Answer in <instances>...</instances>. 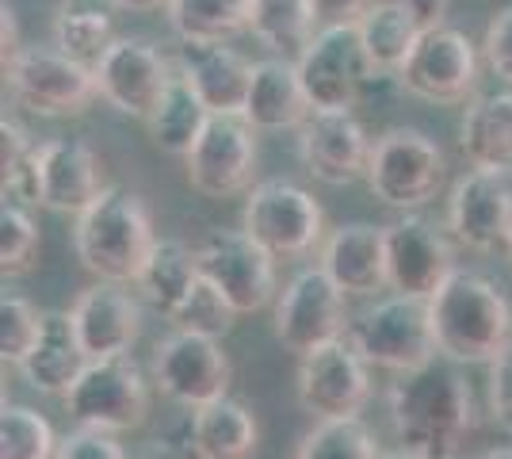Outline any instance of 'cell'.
Wrapping results in <instances>:
<instances>
[{
	"label": "cell",
	"instance_id": "49",
	"mask_svg": "<svg viewBox=\"0 0 512 459\" xmlns=\"http://www.w3.org/2000/svg\"><path fill=\"white\" fill-rule=\"evenodd\" d=\"M482 459H512V448H493V452H486Z\"/></svg>",
	"mask_w": 512,
	"mask_h": 459
},
{
	"label": "cell",
	"instance_id": "8",
	"mask_svg": "<svg viewBox=\"0 0 512 459\" xmlns=\"http://www.w3.org/2000/svg\"><path fill=\"white\" fill-rule=\"evenodd\" d=\"M295 66L314 111H352L375 73L356 23L318 27L314 39L302 46Z\"/></svg>",
	"mask_w": 512,
	"mask_h": 459
},
{
	"label": "cell",
	"instance_id": "42",
	"mask_svg": "<svg viewBox=\"0 0 512 459\" xmlns=\"http://www.w3.org/2000/svg\"><path fill=\"white\" fill-rule=\"evenodd\" d=\"M35 150V142L27 138V131H23L16 119H0V169H4V176H12L16 169H20V161L27 157V153Z\"/></svg>",
	"mask_w": 512,
	"mask_h": 459
},
{
	"label": "cell",
	"instance_id": "33",
	"mask_svg": "<svg viewBox=\"0 0 512 459\" xmlns=\"http://www.w3.org/2000/svg\"><path fill=\"white\" fill-rule=\"evenodd\" d=\"M375 433L360 417H329L302 437L295 459H383Z\"/></svg>",
	"mask_w": 512,
	"mask_h": 459
},
{
	"label": "cell",
	"instance_id": "29",
	"mask_svg": "<svg viewBox=\"0 0 512 459\" xmlns=\"http://www.w3.org/2000/svg\"><path fill=\"white\" fill-rule=\"evenodd\" d=\"M195 284H199V257H195L192 245L176 238H157L142 276L134 280L142 299L165 318H172V310L192 295Z\"/></svg>",
	"mask_w": 512,
	"mask_h": 459
},
{
	"label": "cell",
	"instance_id": "11",
	"mask_svg": "<svg viewBox=\"0 0 512 459\" xmlns=\"http://www.w3.org/2000/svg\"><path fill=\"white\" fill-rule=\"evenodd\" d=\"M199 276L211 280L237 314H256L276 295V257L245 230H211L195 245Z\"/></svg>",
	"mask_w": 512,
	"mask_h": 459
},
{
	"label": "cell",
	"instance_id": "7",
	"mask_svg": "<svg viewBox=\"0 0 512 459\" xmlns=\"http://www.w3.org/2000/svg\"><path fill=\"white\" fill-rule=\"evenodd\" d=\"M241 230L253 234L276 261L306 257L325 238V211L306 188L291 180H260L249 188Z\"/></svg>",
	"mask_w": 512,
	"mask_h": 459
},
{
	"label": "cell",
	"instance_id": "34",
	"mask_svg": "<svg viewBox=\"0 0 512 459\" xmlns=\"http://www.w3.org/2000/svg\"><path fill=\"white\" fill-rule=\"evenodd\" d=\"M62 440L50 421L31 406H4L0 414V459H58Z\"/></svg>",
	"mask_w": 512,
	"mask_h": 459
},
{
	"label": "cell",
	"instance_id": "2",
	"mask_svg": "<svg viewBox=\"0 0 512 459\" xmlns=\"http://www.w3.org/2000/svg\"><path fill=\"white\" fill-rule=\"evenodd\" d=\"M436 349L451 364H490L512 341V306L482 272L455 268L428 299Z\"/></svg>",
	"mask_w": 512,
	"mask_h": 459
},
{
	"label": "cell",
	"instance_id": "44",
	"mask_svg": "<svg viewBox=\"0 0 512 459\" xmlns=\"http://www.w3.org/2000/svg\"><path fill=\"white\" fill-rule=\"evenodd\" d=\"M409 12H413V20L421 23V27H440V23L448 20V4L451 0H402Z\"/></svg>",
	"mask_w": 512,
	"mask_h": 459
},
{
	"label": "cell",
	"instance_id": "25",
	"mask_svg": "<svg viewBox=\"0 0 512 459\" xmlns=\"http://www.w3.org/2000/svg\"><path fill=\"white\" fill-rule=\"evenodd\" d=\"M310 96L302 88L299 66L291 58L253 62V81L245 96V119L256 131H299L310 119Z\"/></svg>",
	"mask_w": 512,
	"mask_h": 459
},
{
	"label": "cell",
	"instance_id": "31",
	"mask_svg": "<svg viewBox=\"0 0 512 459\" xmlns=\"http://www.w3.org/2000/svg\"><path fill=\"white\" fill-rule=\"evenodd\" d=\"M249 31L268 50L283 58H299L302 46L314 39L318 20L310 0H249Z\"/></svg>",
	"mask_w": 512,
	"mask_h": 459
},
{
	"label": "cell",
	"instance_id": "4",
	"mask_svg": "<svg viewBox=\"0 0 512 459\" xmlns=\"http://www.w3.org/2000/svg\"><path fill=\"white\" fill-rule=\"evenodd\" d=\"M444 184H448V157L436 138H428L417 127H390L375 138L367 188L379 203L398 211H417L440 196Z\"/></svg>",
	"mask_w": 512,
	"mask_h": 459
},
{
	"label": "cell",
	"instance_id": "10",
	"mask_svg": "<svg viewBox=\"0 0 512 459\" xmlns=\"http://www.w3.org/2000/svg\"><path fill=\"white\" fill-rule=\"evenodd\" d=\"M352 318H348V295L333 284L325 268H302L291 284L283 287L276 303V337L283 349L306 352L333 345L348 337Z\"/></svg>",
	"mask_w": 512,
	"mask_h": 459
},
{
	"label": "cell",
	"instance_id": "12",
	"mask_svg": "<svg viewBox=\"0 0 512 459\" xmlns=\"http://www.w3.org/2000/svg\"><path fill=\"white\" fill-rule=\"evenodd\" d=\"M184 169L199 196L230 199L245 192L256 169V127L245 111H214L207 131L184 157Z\"/></svg>",
	"mask_w": 512,
	"mask_h": 459
},
{
	"label": "cell",
	"instance_id": "43",
	"mask_svg": "<svg viewBox=\"0 0 512 459\" xmlns=\"http://www.w3.org/2000/svg\"><path fill=\"white\" fill-rule=\"evenodd\" d=\"M375 0H310L318 27H333V23H356L371 8Z\"/></svg>",
	"mask_w": 512,
	"mask_h": 459
},
{
	"label": "cell",
	"instance_id": "32",
	"mask_svg": "<svg viewBox=\"0 0 512 459\" xmlns=\"http://www.w3.org/2000/svg\"><path fill=\"white\" fill-rule=\"evenodd\" d=\"M172 31L195 43H230L249 31V0H169Z\"/></svg>",
	"mask_w": 512,
	"mask_h": 459
},
{
	"label": "cell",
	"instance_id": "24",
	"mask_svg": "<svg viewBox=\"0 0 512 459\" xmlns=\"http://www.w3.org/2000/svg\"><path fill=\"white\" fill-rule=\"evenodd\" d=\"M88 360L92 356H88L85 341L73 326V314L69 310H50V314H43V333H39L35 349L27 352L20 372L35 391L65 398L88 368Z\"/></svg>",
	"mask_w": 512,
	"mask_h": 459
},
{
	"label": "cell",
	"instance_id": "46",
	"mask_svg": "<svg viewBox=\"0 0 512 459\" xmlns=\"http://www.w3.org/2000/svg\"><path fill=\"white\" fill-rule=\"evenodd\" d=\"M192 440L188 444H172V440H153L150 444V452L142 459H192Z\"/></svg>",
	"mask_w": 512,
	"mask_h": 459
},
{
	"label": "cell",
	"instance_id": "37",
	"mask_svg": "<svg viewBox=\"0 0 512 459\" xmlns=\"http://www.w3.org/2000/svg\"><path fill=\"white\" fill-rule=\"evenodd\" d=\"M39 226L31 222V215L23 211L20 203H8L4 199V211H0V268L4 276H23L35 268L39 257Z\"/></svg>",
	"mask_w": 512,
	"mask_h": 459
},
{
	"label": "cell",
	"instance_id": "15",
	"mask_svg": "<svg viewBox=\"0 0 512 459\" xmlns=\"http://www.w3.org/2000/svg\"><path fill=\"white\" fill-rule=\"evenodd\" d=\"M92 69H96V85L107 104L142 123L153 115L169 81L176 77V62H169L150 39H134V35L111 39V46Z\"/></svg>",
	"mask_w": 512,
	"mask_h": 459
},
{
	"label": "cell",
	"instance_id": "1",
	"mask_svg": "<svg viewBox=\"0 0 512 459\" xmlns=\"http://www.w3.org/2000/svg\"><path fill=\"white\" fill-rule=\"evenodd\" d=\"M390 425L406 452L455 459L474 429V391L451 364H425L390 387Z\"/></svg>",
	"mask_w": 512,
	"mask_h": 459
},
{
	"label": "cell",
	"instance_id": "30",
	"mask_svg": "<svg viewBox=\"0 0 512 459\" xmlns=\"http://www.w3.org/2000/svg\"><path fill=\"white\" fill-rule=\"evenodd\" d=\"M356 27H360V39L367 46V58L379 73H398L406 66V58L413 54V46L425 31L402 0H375L356 20Z\"/></svg>",
	"mask_w": 512,
	"mask_h": 459
},
{
	"label": "cell",
	"instance_id": "21",
	"mask_svg": "<svg viewBox=\"0 0 512 459\" xmlns=\"http://www.w3.org/2000/svg\"><path fill=\"white\" fill-rule=\"evenodd\" d=\"M321 268L333 276L344 295L367 299L390 287L386 272V226L371 222H344L321 241Z\"/></svg>",
	"mask_w": 512,
	"mask_h": 459
},
{
	"label": "cell",
	"instance_id": "16",
	"mask_svg": "<svg viewBox=\"0 0 512 459\" xmlns=\"http://www.w3.org/2000/svg\"><path fill=\"white\" fill-rule=\"evenodd\" d=\"M386 272H390V291L432 299L455 272V249L436 222L406 211L402 219L386 226Z\"/></svg>",
	"mask_w": 512,
	"mask_h": 459
},
{
	"label": "cell",
	"instance_id": "19",
	"mask_svg": "<svg viewBox=\"0 0 512 459\" xmlns=\"http://www.w3.org/2000/svg\"><path fill=\"white\" fill-rule=\"evenodd\" d=\"M448 230L474 253H493L512 241V184L505 173L474 169L448 199Z\"/></svg>",
	"mask_w": 512,
	"mask_h": 459
},
{
	"label": "cell",
	"instance_id": "20",
	"mask_svg": "<svg viewBox=\"0 0 512 459\" xmlns=\"http://www.w3.org/2000/svg\"><path fill=\"white\" fill-rule=\"evenodd\" d=\"M104 192V161L85 138H50L39 146V207L81 215Z\"/></svg>",
	"mask_w": 512,
	"mask_h": 459
},
{
	"label": "cell",
	"instance_id": "35",
	"mask_svg": "<svg viewBox=\"0 0 512 459\" xmlns=\"http://www.w3.org/2000/svg\"><path fill=\"white\" fill-rule=\"evenodd\" d=\"M54 46L65 50L69 58H77V62H88V66H96L100 62V54H104L107 46H111V20H107L104 12H96V8H77V4H69L62 8L58 16H54Z\"/></svg>",
	"mask_w": 512,
	"mask_h": 459
},
{
	"label": "cell",
	"instance_id": "3",
	"mask_svg": "<svg viewBox=\"0 0 512 459\" xmlns=\"http://www.w3.org/2000/svg\"><path fill=\"white\" fill-rule=\"evenodd\" d=\"M157 234L146 199L127 188H107L88 211L77 215L73 249L96 280L134 284L150 261Z\"/></svg>",
	"mask_w": 512,
	"mask_h": 459
},
{
	"label": "cell",
	"instance_id": "17",
	"mask_svg": "<svg viewBox=\"0 0 512 459\" xmlns=\"http://www.w3.org/2000/svg\"><path fill=\"white\" fill-rule=\"evenodd\" d=\"M371 398V375L356 345L341 337L333 345L306 352L299 364V402L318 421L329 417H360Z\"/></svg>",
	"mask_w": 512,
	"mask_h": 459
},
{
	"label": "cell",
	"instance_id": "40",
	"mask_svg": "<svg viewBox=\"0 0 512 459\" xmlns=\"http://www.w3.org/2000/svg\"><path fill=\"white\" fill-rule=\"evenodd\" d=\"M58 459H127V452H123V444L115 440V433L81 425L77 433H69V437L62 440Z\"/></svg>",
	"mask_w": 512,
	"mask_h": 459
},
{
	"label": "cell",
	"instance_id": "39",
	"mask_svg": "<svg viewBox=\"0 0 512 459\" xmlns=\"http://www.w3.org/2000/svg\"><path fill=\"white\" fill-rule=\"evenodd\" d=\"M482 58H486V66H490L505 85H512V4H505L501 12H493V20L486 23Z\"/></svg>",
	"mask_w": 512,
	"mask_h": 459
},
{
	"label": "cell",
	"instance_id": "6",
	"mask_svg": "<svg viewBox=\"0 0 512 459\" xmlns=\"http://www.w3.org/2000/svg\"><path fill=\"white\" fill-rule=\"evenodd\" d=\"M4 81L20 108L50 119L85 115L88 104L100 96L96 69L69 58L58 46H23L4 66Z\"/></svg>",
	"mask_w": 512,
	"mask_h": 459
},
{
	"label": "cell",
	"instance_id": "38",
	"mask_svg": "<svg viewBox=\"0 0 512 459\" xmlns=\"http://www.w3.org/2000/svg\"><path fill=\"white\" fill-rule=\"evenodd\" d=\"M39 333H43V314L20 295H4V303H0V360L20 368L27 352L35 349Z\"/></svg>",
	"mask_w": 512,
	"mask_h": 459
},
{
	"label": "cell",
	"instance_id": "26",
	"mask_svg": "<svg viewBox=\"0 0 512 459\" xmlns=\"http://www.w3.org/2000/svg\"><path fill=\"white\" fill-rule=\"evenodd\" d=\"M459 150L474 169L512 173V88L470 100L459 123Z\"/></svg>",
	"mask_w": 512,
	"mask_h": 459
},
{
	"label": "cell",
	"instance_id": "27",
	"mask_svg": "<svg viewBox=\"0 0 512 459\" xmlns=\"http://www.w3.org/2000/svg\"><path fill=\"white\" fill-rule=\"evenodd\" d=\"M188 440L195 459H253L260 448V425L245 402L222 394L192 414Z\"/></svg>",
	"mask_w": 512,
	"mask_h": 459
},
{
	"label": "cell",
	"instance_id": "14",
	"mask_svg": "<svg viewBox=\"0 0 512 459\" xmlns=\"http://www.w3.org/2000/svg\"><path fill=\"white\" fill-rule=\"evenodd\" d=\"M406 92L432 100V104H463L478 85V46L459 27H428L398 69Z\"/></svg>",
	"mask_w": 512,
	"mask_h": 459
},
{
	"label": "cell",
	"instance_id": "23",
	"mask_svg": "<svg viewBox=\"0 0 512 459\" xmlns=\"http://www.w3.org/2000/svg\"><path fill=\"white\" fill-rule=\"evenodd\" d=\"M176 73L188 77V85L203 96L211 111H245L253 62L226 43H195L180 39L176 50Z\"/></svg>",
	"mask_w": 512,
	"mask_h": 459
},
{
	"label": "cell",
	"instance_id": "9",
	"mask_svg": "<svg viewBox=\"0 0 512 459\" xmlns=\"http://www.w3.org/2000/svg\"><path fill=\"white\" fill-rule=\"evenodd\" d=\"M65 410L77 425L107 429V433H130L150 414V387L142 368L123 356H96L88 360L73 391L65 394Z\"/></svg>",
	"mask_w": 512,
	"mask_h": 459
},
{
	"label": "cell",
	"instance_id": "50",
	"mask_svg": "<svg viewBox=\"0 0 512 459\" xmlns=\"http://www.w3.org/2000/svg\"><path fill=\"white\" fill-rule=\"evenodd\" d=\"M509 249H512V241H509Z\"/></svg>",
	"mask_w": 512,
	"mask_h": 459
},
{
	"label": "cell",
	"instance_id": "13",
	"mask_svg": "<svg viewBox=\"0 0 512 459\" xmlns=\"http://www.w3.org/2000/svg\"><path fill=\"white\" fill-rule=\"evenodd\" d=\"M230 379H234V364L222 352L218 337L176 329L153 352L157 391L180 406H188V410H199L214 398L230 394Z\"/></svg>",
	"mask_w": 512,
	"mask_h": 459
},
{
	"label": "cell",
	"instance_id": "5",
	"mask_svg": "<svg viewBox=\"0 0 512 459\" xmlns=\"http://www.w3.org/2000/svg\"><path fill=\"white\" fill-rule=\"evenodd\" d=\"M348 341L356 345L367 364L386 368V372H417L436 360V333H432V314L428 299L413 295H390L367 306L348 329Z\"/></svg>",
	"mask_w": 512,
	"mask_h": 459
},
{
	"label": "cell",
	"instance_id": "18",
	"mask_svg": "<svg viewBox=\"0 0 512 459\" xmlns=\"http://www.w3.org/2000/svg\"><path fill=\"white\" fill-rule=\"evenodd\" d=\"M371 138L352 111H310L299 127V161L302 169L321 184H356L367 180L371 165Z\"/></svg>",
	"mask_w": 512,
	"mask_h": 459
},
{
	"label": "cell",
	"instance_id": "28",
	"mask_svg": "<svg viewBox=\"0 0 512 459\" xmlns=\"http://www.w3.org/2000/svg\"><path fill=\"white\" fill-rule=\"evenodd\" d=\"M214 111L203 104V96L188 85L184 73H176L161 96V104L153 108V115L146 119V131H150L153 146L169 157H188L192 146L199 142V134L207 131Z\"/></svg>",
	"mask_w": 512,
	"mask_h": 459
},
{
	"label": "cell",
	"instance_id": "47",
	"mask_svg": "<svg viewBox=\"0 0 512 459\" xmlns=\"http://www.w3.org/2000/svg\"><path fill=\"white\" fill-rule=\"evenodd\" d=\"M111 4L123 12H161L169 0H111Z\"/></svg>",
	"mask_w": 512,
	"mask_h": 459
},
{
	"label": "cell",
	"instance_id": "36",
	"mask_svg": "<svg viewBox=\"0 0 512 459\" xmlns=\"http://www.w3.org/2000/svg\"><path fill=\"white\" fill-rule=\"evenodd\" d=\"M237 310L234 303L211 284L199 276V284L192 287V295L172 310V326L184 329V333H203V337H226L234 329Z\"/></svg>",
	"mask_w": 512,
	"mask_h": 459
},
{
	"label": "cell",
	"instance_id": "45",
	"mask_svg": "<svg viewBox=\"0 0 512 459\" xmlns=\"http://www.w3.org/2000/svg\"><path fill=\"white\" fill-rule=\"evenodd\" d=\"M0 16H4V66H8L23 46H20V31H16V8H12L8 0H4V12H0Z\"/></svg>",
	"mask_w": 512,
	"mask_h": 459
},
{
	"label": "cell",
	"instance_id": "41",
	"mask_svg": "<svg viewBox=\"0 0 512 459\" xmlns=\"http://www.w3.org/2000/svg\"><path fill=\"white\" fill-rule=\"evenodd\" d=\"M490 410L493 421L512 433V341L490 360Z\"/></svg>",
	"mask_w": 512,
	"mask_h": 459
},
{
	"label": "cell",
	"instance_id": "48",
	"mask_svg": "<svg viewBox=\"0 0 512 459\" xmlns=\"http://www.w3.org/2000/svg\"><path fill=\"white\" fill-rule=\"evenodd\" d=\"M383 459H425V456H417V452H406V448H398V452H386Z\"/></svg>",
	"mask_w": 512,
	"mask_h": 459
},
{
	"label": "cell",
	"instance_id": "22",
	"mask_svg": "<svg viewBox=\"0 0 512 459\" xmlns=\"http://www.w3.org/2000/svg\"><path fill=\"white\" fill-rule=\"evenodd\" d=\"M73 326L85 341L88 356H123L142 333V306L123 284L100 280L96 287H85L73 303Z\"/></svg>",
	"mask_w": 512,
	"mask_h": 459
}]
</instances>
